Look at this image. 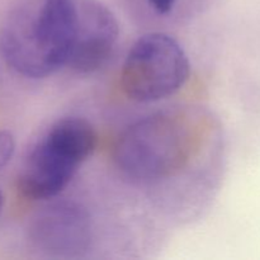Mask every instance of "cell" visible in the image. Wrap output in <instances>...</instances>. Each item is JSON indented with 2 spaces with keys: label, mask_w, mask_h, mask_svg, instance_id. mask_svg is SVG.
<instances>
[{
  "label": "cell",
  "mask_w": 260,
  "mask_h": 260,
  "mask_svg": "<svg viewBox=\"0 0 260 260\" xmlns=\"http://www.w3.org/2000/svg\"><path fill=\"white\" fill-rule=\"evenodd\" d=\"M150 7L159 14H168L174 7L177 0H147Z\"/></svg>",
  "instance_id": "ba28073f"
},
{
  "label": "cell",
  "mask_w": 260,
  "mask_h": 260,
  "mask_svg": "<svg viewBox=\"0 0 260 260\" xmlns=\"http://www.w3.org/2000/svg\"><path fill=\"white\" fill-rule=\"evenodd\" d=\"M189 60L175 38L165 33L140 37L122 66L121 84L129 99L152 103L177 93L189 76Z\"/></svg>",
  "instance_id": "277c9868"
},
{
  "label": "cell",
  "mask_w": 260,
  "mask_h": 260,
  "mask_svg": "<svg viewBox=\"0 0 260 260\" xmlns=\"http://www.w3.org/2000/svg\"><path fill=\"white\" fill-rule=\"evenodd\" d=\"M14 150L15 141L12 134L7 131H0V169L10 161Z\"/></svg>",
  "instance_id": "52a82bcc"
},
{
  "label": "cell",
  "mask_w": 260,
  "mask_h": 260,
  "mask_svg": "<svg viewBox=\"0 0 260 260\" xmlns=\"http://www.w3.org/2000/svg\"><path fill=\"white\" fill-rule=\"evenodd\" d=\"M33 248L55 259L81 258L90 250L93 225L88 211L73 201H58L36 213L28 229Z\"/></svg>",
  "instance_id": "5b68a950"
},
{
  "label": "cell",
  "mask_w": 260,
  "mask_h": 260,
  "mask_svg": "<svg viewBox=\"0 0 260 260\" xmlns=\"http://www.w3.org/2000/svg\"><path fill=\"white\" fill-rule=\"evenodd\" d=\"M0 52L13 70L29 79H43L62 68L37 12L18 9L5 18L0 28Z\"/></svg>",
  "instance_id": "8992f818"
},
{
  "label": "cell",
  "mask_w": 260,
  "mask_h": 260,
  "mask_svg": "<svg viewBox=\"0 0 260 260\" xmlns=\"http://www.w3.org/2000/svg\"><path fill=\"white\" fill-rule=\"evenodd\" d=\"M37 14L62 66L94 73L113 53L118 20L99 0H45Z\"/></svg>",
  "instance_id": "6da1fadb"
},
{
  "label": "cell",
  "mask_w": 260,
  "mask_h": 260,
  "mask_svg": "<svg viewBox=\"0 0 260 260\" xmlns=\"http://www.w3.org/2000/svg\"><path fill=\"white\" fill-rule=\"evenodd\" d=\"M96 142L95 128L86 119H58L25 161L18 180L22 194L33 201L57 197L71 182L78 168L91 156Z\"/></svg>",
  "instance_id": "3957f363"
},
{
  "label": "cell",
  "mask_w": 260,
  "mask_h": 260,
  "mask_svg": "<svg viewBox=\"0 0 260 260\" xmlns=\"http://www.w3.org/2000/svg\"><path fill=\"white\" fill-rule=\"evenodd\" d=\"M3 205H4V197H3V193L0 192V213L3 211Z\"/></svg>",
  "instance_id": "9c48e42d"
},
{
  "label": "cell",
  "mask_w": 260,
  "mask_h": 260,
  "mask_svg": "<svg viewBox=\"0 0 260 260\" xmlns=\"http://www.w3.org/2000/svg\"><path fill=\"white\" fill-rule=\"evenodd\" d=\"M193 142L187 122L162 112L127 127L116 145L114 160L124 174L135 179H165L187 165Z\"/></svg>",
  "instance_id": "7a4b0ae2"
}]
</instances>
